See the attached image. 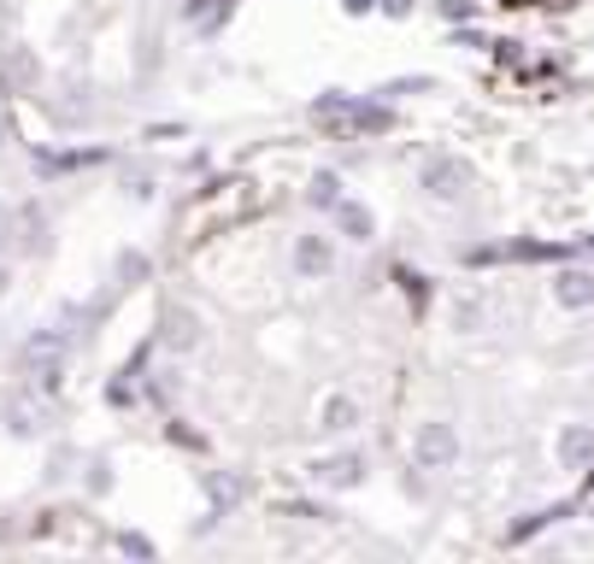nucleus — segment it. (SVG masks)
Instances as JSON below:
<instances>
[{
    "label": "nucleus",
    "instance_id": "f257e3e1",
    "mask_svg": "<svg viewBox=\"0 0 594 564\" xmlns=\"http://www.w3.org/2000/svg\"><path fill=\"white\" fill-rule=\"evenodd\" d=\"M471 182H477V171H471L465 159H454V154H442V159L424 165V195H436V200H465Z\"/></svg>",
    "mask_w": 594,
    "mask_h": 564
},
{
    "label": "nucleus",
    "instance_id": "f03ea898",
    "mask_svg": "<svg viewBox=\"0 0 594 564\" xmlns=\"http://www.w3.org/2000/svg\"><path fill=\"white\" fill-rule=\"evenodd\" d=\"M418 465H424V471L459 465V435H454V424H424V429H418Z\"/></svg>",
    "mask_w": 594,
    "mask_h": 564
},
{
    "label": "nucleus",
    "instance_id": "7ed1b4c3",
    "mask_svg": "<svg viewBox=\"0 0 594 564\" xmlns=\"http://www.w3.org/2000/svg\"><path fill=\"white\" fill-rule=\"evenodd\" d=\"M330 265H336V247L324 236H295V270L300 277H324Z\"/></svg>",
    "mask_w": 594,
    "mask_h": 564
},
{
    "label": "nucleus",
    "instance_id": "20e7f679",
    "mask_svg": "<svg viewBox=\"0 0 594 564\" xmlns=\"http://www.w3.org/2000/svg\"><path fill=\"white\" fill-rule=\"evenodd\" d=\"M553 300H560L565 311L594 306V277H588V270H560V277H553Z\"/></svg>",
    "mask_w": 594,
    "mask_h": 564
},
{
    "label": "nucleus",
    "instance_id": "39448f33",
    "mask_svg": "<svg viewBox=\"0 0 594 564\" xmlns=\"http://www.w3.org/2000/svg\"><path fill=\"white\" fill-rule=\"evenodd\" d=\"M336 229L347 241H372L377 236V212H372V206H359V200H336Z\"/></svg>",
    "mask_w": 594,
    "mask_h": 564
},
{
    "label": "nucleus",
    "instance_id": "423d86ee",
    "mask_svg": "<svg viewBox=\"0 0 594 564\" xmlns=\"http://www.w3.org/2000/svg\"><path fill=\"white\" fill-rule=\"evenodd\" d=\"M560 465H565V471L594 465V429H588V424H571V429L560 435Z\"/></svg>",
    "mask_w": 594,
    "mask_h": 564
},
{
    "label": "nucleus",
    "instance_id": "0eeeda50",
    "mask_svg": "<svg viewBox=\"0 0 594 564\" xmlns=\"http://www.w3.org/2000/svg\"><path fill=\"white\" fill-rule=\"evenodd\" d=\"M359 476H365V458L359 453H336V458H324V465H318V483L324 488H354Z\"/></svg>",
    "mask_w": 594,
    "mask_h": 564
},
{
    "label": "nucleus",
    "instance_id": "6e6552de",
    "mask_svg": "<svg viewBox=\"0 0 594 564\" xmlns=\"http://www.w3.org/2000/svg\"><path fill=\"white\" fill-rule=\"evenodd\" d=\"M207 494H212L218 512H230V506H241V499H248V483H241L236 471H212V476H207Z\"/></svg>",
    "mask_w": 594,
    "mask_h": 564
},
{
    "label": "nucleus",
    "instance_id": "1a4fd4ad",
    "mask_svg": "<svg viewBox=\"0 0 594 564\" xmlns=\"http://www.w3.org/2000/svg\"><path fill=\"white\" fill-rule=\"evenodd\" d=\"M354 424H359V406L347 400V394H330V400H324V429H330V435H347Z\"/></svg>",
    "mask_w": 594,
    "mask_h": 564
},
{
    "label": "nucleus",
    "instance_id": "9d476101",
    "mask_svg": "<svg viewBox=\"0 0 594 564\" xmlns=\"http://www.w3.org/2000/svg\"><path fill=\"white\" fill-rule=\"evenodd\" d=\"M7 77L18 82V89H30V82L42 77V59H36L30 48H12V53H7Z\"/></svg>",
    "mask_w": 594,
    "mask_h": 564
},
{
    "label": "nucleus",
    "instance_id": "9b49d317",
    "mask_svg": "<svg viewBox=\"0 0 594 564\" xmlns=\"http://www.w3.org/2000/svg\"><path fill=\"white\" fill-rule=\"evenodd\" d=\"M18 229H24V247H42V236H48L42 206H24V212H18Z\"/></svg>",
    "mask_w": 594,
    "mask_h": 564
},
{
    "label": "nucleus",
    "instance_id": "f8f14e48",
    "mask_svg": "<svg viewBox=\"0 0 594 564\" xmlns=\"http://www.w3.org/2000/svg\"><path fill=\"white\" fill-rule=\"evenodd\" d=\"M166 342H171V347H189V342H195V324L182 318V311H171V324H166Z\"/></svg>",
    "mask_w": 594,
    "mask_h": 564
},
{
    "label": "nucleus",
    "instance_id": "ddd939ff",
    "mask_svg": "<svg viewBox=\"0 0 594 564\" xmlns=\"http://www.w3.org/2000/svg\"><path fill=\"white\" fill-rule=\"evenodd\" d=\"M313 206H336V177H330V171L313 177Z\"/></svg>",
    "mask_w": 594,
    "mask_h": 564
},
{
    "label": "nucleus",
    "instance_id": "4468645a",
    "mask_svg": "<svg viewBox=\"0 0 594 564\" xmlns=\"http://www.w3.org/2000/svg\"><path fill=\"white\" fill-rule=\"evenodd\" d=\"M118 277H125V283L148 277V259H141V254H118Z\"/></svg>",
    "mask_w": 594,
    "mask_h": 564
},
{
    "label": "nucleus",
    "instance_id": "2eb2a0df",
    "mask_svg": "<svg viewBox=\"0 0 594 564\" xmlns=\"http://www.w3.org/2000/svg\"><path fill=\"white\" fill-rule=\"evenodd\" d=\"M7 417H12V435H36V429H42V424H36V412H30V406H12Z\"/></svg>",
    "mask_w": 594,
    "mask_h": 564
},
{
    "label": "nucleus",
    "instance_id": "dca6fc26",
    "mask_svg": "<svg viewBox=\"0 0 594 564\" xmlns=\"http://www.w3.org/2000/svg\"><path fill=\"white\" fill-rule=\"evenodd\" d=\"M442 18H447V24H465V18L471 12H477V7H471V0H442V7H436Z\"/></svg>",
    "mask_w": 594,
    "mask_h": 564
},
{
    "label": "nucleus",
    "instance_id": "f3484780",
    "mask_svg": "<svg viewBox=\"0 0 594 564\" xmlns=\"http://www.w3.org/2000/svg\"><path fill=\"white\" fill-rule=\"evenodd\" d=\"M118 547H125V553H136V558H148V553H154L141 535H118Z\"/></svg>",
    "mask_w": 594,
    "mask_h": 564
},
{
    "label": "nucleus",
    "instance_id": "a211bd4d",
    "mask_svg": "<svg viewBox=\"0 0 594 564\" xmlns=\"http://www.w3.org/2000/svg\"><path fill=\"white\" fill-rule=\"evenodd\" d=\"M383 12L388 18H406V12H413V0H383Z\"/></svg>",
    "mask_w": 594,
    "mask_h": 564
},
{
    "label": "nucleus",
    "instance_id": "6ab92c4d",
    "mask_svg": "<svg viewBox=\"0 0 594 564\" xmlns=\"http://www.w3.org/2000/svg\"><path fill=\"white\" fill-rule=\"evenodd\" d=\"M341 7H347V12H372L377 0H341Z\"/></svg>",
    "mask_w": 594,
    "mask_h": 564
},
{
    "label": "nucleus",
    "instance_id": "aec40b11",
    "mask_svg": "<svg viewBox=\"0 0 594 564\" xmlns=\"http://www.w3.org/2000/svg\"><path fill=\"white\" fill-rule=\"evenodd\" d=\"M7 136H12V123H7V112H0V148H7Z\"/></svg>",
    "mask_w": 594,
    "mask_h": 564
},
{
    "label": "nucleus",
    "instance_id": "412c9836",
    "mask_svg": "<svg viewBox=\"0 0 594 564\" xmlns=\"http://www.w3.org/2000/svg\"><path fill=\"white\" fill-rule=\"evenodd\" d=\"M0 236H7V206H0Z\"/></svg>",
    "mask_w": 594,
    "mask_h": 564
},
{
    "label": "nucleus",
    "instance_id": "4be33fe9",
    "mask_svg": "<svg viewBox=\"0 0 594 564\" xmlns=\"http://www.w3.org/2000/svg\"><path fill=\"white\" fill-rule=\"evenodd\" d=\"M506 7H529V0H506Z\"/></svg>",
    "mask_w": 594,
    "mask_h": 564
}]
</instances>
